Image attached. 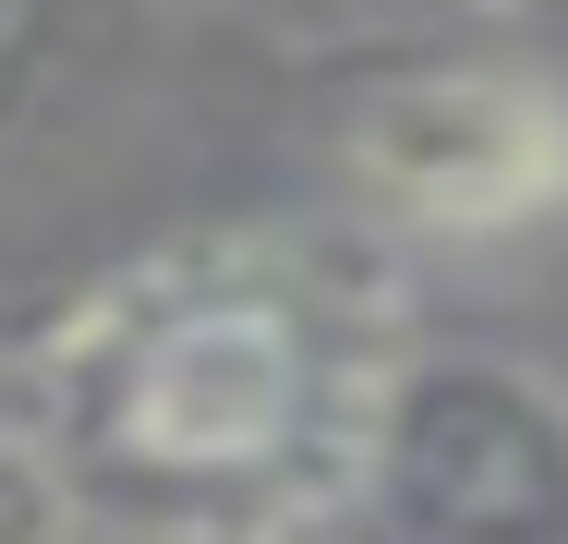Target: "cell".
I'll return each instance as SVG.
<instances>
[{
  "label": "cell",
  "instance_id": "2",
  "mask_svg": "<svg viewBox=\"0 0 568 544\" xmlns=\"http://www.w3.org/2000/svg\"><path fill=\"white\" fill-rule=\"evenodd\" d=\"M339 182L387 230L496 242L568 206V85L520 49H412L375 61L327 121Z\"/></svg>",
  "mask_w": 568,
  "mask_h": 544
},
{
  "label": "cell",
  "instance_id": "4",
  "mask_svg": "<svg viewBox=\"0 0 568 544\" xmlns=\"http://www.w3.org/2000/svg\"><path fill=\"white\" fill-rule=\"evenodd\" d=\"M266 24H315V37H375V24H424V12H459V0H242Z\"/></svg>",
  "mask_w": 568,
  "mask_h": 544
},
{
  "label": "cell",
  "instance_id": "3",
  "mask_svg": "<svg viewBox=\"0 0 568 544\" xmlns=\"http://www.w3.org/2000/svg\"><path fill=\"white\" fill-rule=\"evenodd\" d=\"M363 508L387 544H568V387L520 351H399Z\"/></svg>",
  "mask_w": 568,
  "mask_h": 544
},
{
  "label": "cell",
  "instance_id": "1",
  "mask_svg": "<svg viewBox=\"0 0 568 544\" xmlns=\"http://www.w3.org/2000/svg\"><path fill=\"white\" fill-rule=\"evenodd\" d=\"M387 291L278 230H194L0 363V472L61 544H315L363 508Z\"/></svg>",
  "mask_w": 568,
  "mask_h": 544
},
{
  "label": "cell",
  "instance_id": "5",
  "mask_svg": "<svg viewBox=\"0 0 568 544\" xmlns=\"http://www.w3.org/2000/svg\"><path fill=\"white\" fill-rule=\"evenodd\" d=\"M37 73H49V0H0V133L37 98Z\"/></svg>",
  "mask_w": 568,
  "mask_h": 544
}]
</instances>
